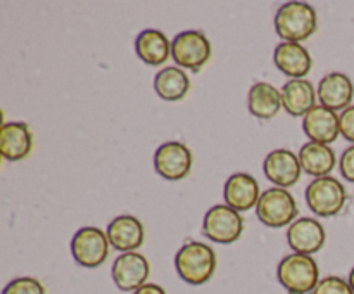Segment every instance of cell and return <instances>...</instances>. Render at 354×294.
<instances>
[{"mask_svg":"<svg viewBox=\"0 0 354 294\" xmlns=\"http://www.w3.org/2000/svg\"><path fill=\"white\" fill-rule=\"evenodd\" d=\"M133 294H166V291L162 289L161 286H158V284H145V286H142L140 289L135 291Z\"/></svg>","mask_w":354,"mask_h":294,"instance_id":"cell-28","label":"cell"},{"mask_svg":"<svg viewBox=\"0 0 354 294\" xmlns=\"http://www.w3.org/2000/svg\"><path fill=\"white\" fill-rule=\"evenodd\" d=\"M348 192L335 176L315 178L306 189V203L317 217H337L344 208Z\"/></svg>","mask_w":354,"mask_h":294,"instance_id":"cell-5","label":"cell"},{"mask_svg":"<svg viewBox=\"0 0 354 294\" xmlns=\"http://www.w3.org/2000/svg\"><path fill=\"white\" fill-rule=\"evenodd\" d=\"M248 106L252 116L259 120H272L283 109L282 92L272 83L258 82L249 90Z\"/></svg>","mask_w":354,"mask_h":294,"instance_id":"cell-21","label":"cell"},{"mask_svg":"<svg viewBox=\"0 0 354 294\" xmlns=\"http://www.w3.org/2000/svg\"><path fill=\"white\" fill-rule=\"evenodd\" d=\"M303 130L310 142L318 144H332L341 135L339 127V114L325 106H317L304 116Z\"/></svg>","mask_w":354,"mask_h":294,"instance_id":"cell-16","label":"cell"},{"mask_svg":"<svg viewBox=\"0 0 354 294\" xmlns=\"http://www.w3.org/2000/svg\"><path fill=\"white\" fill-rule=\"evenodd\" d=\"M354 97V85L344 73H328L318 83V100L320 106L332 111H344L351 106Z\"/></svg>","mask_w":354,"mask_h":294,"instance_id":"cell-15","label":"cell"},{"mask_svg":"<svg viewBox=\"0 0 354 294\" xmlns=\"http://www.w3.org/2000/svg\"><path fill=\"white\" fill-rule=\"evenodd\" d=\"M111 242L99 227H83L71 241V255L83 268H97L109 256Z\"/></svg>","mask_w":354,"mask_h":294,"instance_id":"cell-8","label":"cell"},{"mask_svg":"<svg viewBox=\"0 0 354 294\" xmlns=\"http://www.w3.org/2000/svg\"><path fill=\"white\" fill-rule=\"evenodd\" d=\"M339 127H341L342 137L354 144V106H349L339 114Z\"/></svg>","mask_w":354,"mask_h":294,"instance_id":"cell-26","label":"cell"},{"mask_svg":"<svg viewBox=\"0 0 354 294\" xmlns=\"http://www.w3.org/2000/svg\"><path fill=\"white\" fill-rule=\"evenodd\" d=\"M190 89V80L187 73L178 66H166L156 75L154 90L162 100L176 102L183 99Z\"/></svg>","mask_w":354,"mask_h":294,"instance_id":"cell-23","label":"cell"},{"mask_svg":"<svg viewBox=\"0 0 354 294\" xmlns=\"http://www.w3.org/2000/svg\"><path fill=\"white\" fill-rule=\"evenodd\" d=\"M282 102L283 109L294 118L306 116L313 107H317L318 92L315 90L313 83L306 78L289 80L282 86Z\"/></svg>","mask_w":354,"mask_h":294,"instance_id":"cell-19","label":"cell"},{"mask_svg":"<svg viewBox=\"0 0 354 294\" xmlns=\"http://www.w3.org/2000/svg\"><path fill=\"white\" fill-rule=\"evenodd\" d=\"M175 268L180 279L185 280L187 284L203 286L216 270V252L204 242L190 241L176 252Z\"/></svg>","mask_w":354,"mask_h":294,"instance_id":"cell-1","label":"cell"},{"mask_svg":"<svg viewBox=\"0 0 354 294\" xmlns=\"http://www.w3.org/2000/svg\"><path fill=\"white\" fill-rule=\"evenodd\" d=\"M277 277L289 294H313L320 282V268L311 256L290 252L279 263Z\"/></svg>","mask_w":354,"mask_h":294,"instance_id":"cell-3","label":"cell"},{"mask_svg":"<svg viewBox=\"0 0 354 294\" xmlns=\"http://www.w3.org/2000/svg\"><path fill=\"white\" fill-rule=\"evenodd\" d=\"M325 228L318 220L310 217L297 218L292 225H289L287 230V241L294 249V252L299 255H315L320 251L325 244Z\"/></svg>","mask_w":354,"mask_h":294,"instance_id":"cell-13","label":"cell"},{"mask_svg":"<svg viewBox=\"0 0 354 294\" xmlns=\"http://www.w3.org/2000/svg\"><path fill=\"white\" fill-rule=\"evenodd\" d=\"M297 203L290 190L282 187H272L263 190L259 203L256 206V214L259 221L270 228H282L296 221Z\"/></svg>","mask_w":354,"mask_h":294,"instance_id":"cell-4","label":"cell"},{"mask_svg":"<svg viewBox=\"0 0 354 294\" xmlns=\"http://www.w3.org/2000/svg\"><path fill=\"white\" fill-rule=\"evenodd\" d=\"M263 172L275 187L289 189L299 182L303 168H301L299 156H296L289 149H275L266 156L263 163Z\"/></svg>","mask_w":354,"mask_h":294,"instance_id":"cell-11","label":"cell"},{"mask_svg":"<svg viewBox=\"0 0 354 294\" xmlns=\"http://www.w3.org/2000/svg\"><path fill=\"white\" fill-rule=\"evenodd\" d=\"M339 168H341L342 176H344L348 182L354 183V144L342 152L341 161H339Z\"/></svg>","mask_w":354,"mask_h":294,"instance_id":"cell-27","label":"cell"},{"mask_svg":"<svg viewBox=\"0 0 354 294\" xmlns=\"http://www.w3.org/2000/svg\"><path fill=\"white\" fill-rule=\"evenodd\" d=\"M313 294H354V291L348 280H344L342 277L328 275L318 282Z\"/></svg>","mask_w":354,"mask_h":294,"instance_id":"cell-25","label":"cell"},{"mask_svg":"<svg viewBox=\"0 0 354 294\" xmlns=\"http://www.w3.org/2000/svg\"><path fill=\"white\" fill-rule=\"evenodd\" d=\"M299 163L304 173L320 178V176H328L332 169L335 168V152L332 147L325 144H318V142H308L301 147L299 151Z\"/></svg>","mask_w":354,"mask_h":294,"instance_id":"cell-22","label":"cell"},{"mask_svg":"<svg viewBox=\"0 0 354 294\" xmlns=\"http://www.w3.org/2000/svg\"><path fill=\"white\" fill-rule=\"evenodd\" d=\"M203 232L209 241L218 244H234L244 232V218L227 204H216L204 214Z\"/></svg>","mask_w":354,"mask_h":294,"instance_id":"cell-6","label":"cell"},{"mask_svg":"<svg viewBox=\"0 0 354 294\" xmlns=\"http://www.w3.org/2000/svg\"><path fill=\"white\" fill-rule=\"evenodd\" d=\"M135 52L147 66H162L171 57V42L162 31L144 30L135 40Z\"/></svg>","mask_w":354,"mask_h":294,"instance_id":"cell-20","label":"cell"},{"mask_svg":"<svg viewBox=\"0 0 354 294\" xmlns=\"http://www.w3.org/2000/svg\"><path fill=\"white\" fill-rule=\"evenodd\" d=\"M33 149V134L23 121H9L0 128V152L7 161H21Z\"/></svg>","mask_w":354,"mask_h":294,"instance_id":"cell-17","label":"cell"},{"mask_svg":"<svg viewBox=\"0 0 354 294\" xmlns=\"http://www.w3.org/2000/svg\"><path fill=\"white\" fill-rule=\"evenodd\" d=\"M151 275V265L147 258L137 251L121 252L113 265V280L118 289L124 293H135L145 286Z\"/></svg>","mask_w":354,"mask_h":294,"instance_id":"cell-9","label":"cell"},{"mask_svg":"<svg viewBox=\"0 0 354 294\" xmlns=\"http://www.w3.org/2000/svg\"><path fill=\"white\" fill-rule=\"evenodd\" d=\"M318 28V14L306 2H287L277 10L275 30L283 42H301L313 37Z\"/></svg>","mask_w":354,"mask_h":294,"instance_id":"cell-2","label":"cell"},{"mask_svg":"<svg viewBox=\"0 0 354 294\" xmlns=\"http://www.w3.org/2000/svg\"><path fill=\"white\" fill-rule=\"evenodd\" d=\"M273 61H275L277 68L290 80L306 78L313 66V59H311L308 48L301 44H294V42H282L280 45H277Z\"/></svg>","mask_w":354,"mask_h":294,"instance_id":"cell-18","label":"cell"},{"mask_svg":"<svg viewBox=\"0 0 354 294\" xmlns=\"http://www.w3.org/2000/svg\"><path fill=\"white\" fill-rule=\"evenodd\" d=\"M261 194L259 183L254 176L249 173H234L225 183L223 199L227 206L242 213V211H249L258 206Z\"/></svg>","mask_w":354,"mask_h":294,"instance_id":"cell-12","label":"cell"},{"mask_svg":"<svg viewBox=\"0 0 354 294\" xmlns=\"http://www.w3.org/2000/svg\"><path fill=\"white\" fill-rule=\"evenodd\" d=\"M2 294H47L44 284L35 277H17L3 287Z\"/></svg>","mask_w":354,"mask_h":294,"instance_id":"cell-24","label":"cell"},{"mask_svg":"<svg viewBox=\"0 0 354 294\" xmlns=\"http://www.w3.org/2000/svg\"><path fill=\"white\" fill-rule=\"evenodd\" d=\"M111 246L121 252L137 251L144 244L145 230L142 221L133 214H120L113 218L106 228Z\"/></svg>","mask_w":354,"mask_h":294,"instance_id":"cell-14","label":"cell"},{"mask_svg":"<svg viewBox=\"0 0 354 294\" xmlns=\"http://www.w3.org/2000/svg\"><path fill=\"white\" fill-rule=\"evenodd\" d=\"M192 152L182 142H166L159 145L154 154V168L162 178L182 180L192 169Z\"/></svg>","mask_w":354,"mask_h":294,"instance_id":"cell-10","label":"cell"},{"mask_svg":"<svg viewBox=\"0 0 354 294\" xmlns=\"http://www.w3.org/2000/svg\"><path fill=\"white\" fill-rule=\"evenodd\" d=\"M171 57L178 68L201 71L211 59V42L203 31H183L171 42Z\"/></svg>","mask_w":354,"mask_h":294,"instance_id":"cell-7","label":"cell"},{"mask_svg":"<svg viewBox=\"0 0 354 294\" xmlns=\"http://www.w3.org/2000/svg\"><path fill=\"white\" fill-rule=\"evenodd\" d=\"M348 282H349V286H351L353 291H354V266H353L351 272H349V280H348Z\"/></svg>","mask_w":354,"mask_h":294,"instance_id":"cell-29","label":"cell"}]
</instances>
